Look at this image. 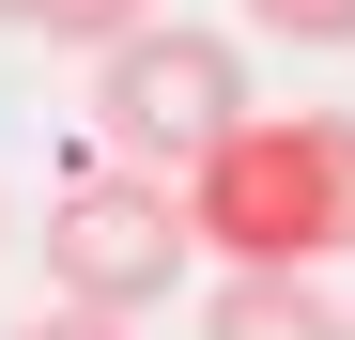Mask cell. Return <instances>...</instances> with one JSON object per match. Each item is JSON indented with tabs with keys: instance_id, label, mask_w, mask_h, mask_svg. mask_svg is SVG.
Wrapping results in <instances>:
<instances>
[{
	"instance_id": "6",
	"label": "cell",
	"mask_w": 355,
	"mask_h": 340,
	"mask_svg": "<svg viewBox=\"0 0 355 340\" xmlns=\"http://www.w3.org/2000/svg\"><path fill=\"white\" fill-rule=\"evenodd\" d=\"M278 46H355V0H248Z\"/></svg>"
},
{
	"instance_id": "8",
	"label": "cell",
	"mask_w": 355,
	"mask_h": 340,
	"mask_svg": "<svg viewBox=\"0 0 355 340\" xmlns=\"http://www.w3.org/2000/svg\"><path fill=\"white\" fill-rule=\"evenodd\" d=\"M0 16H16V0H0Z\"/></svg>"
},
{
	"instance_id": "2",
	"label": "cell",
	"mask_w": 355,
	"mask_h": 340,
	"mask_svg": "<svg viewBox=\"0 0 355 340\" xmlns=\"http://www.w3.org/2000/svg\"><path fill=\"white\" fill-rule=\"evenodd\" d=\"M248 124V46L232 31H186V16H155V31H124L93 62V139H108V170H155V186H186V170Z\"/></svg>"
},
{
	"instance_id": "3",
	"label": "cell",
	"mask_w": 355,
	"mask_h": 340,
	"mask_svg": "<svg viewBox=\"0 0 355 340\" xmlns=\"http://www.w3.org/2000/svg\"><path fill=\"white\" fill-rule=\"evenodd\" d=\"M46 278H62V309H93V325H139L155 294H186V263H201V232H186V186H155V170H78L62 201H46Z\"/></svg>"
},
{
	"instance_id": "1",
	"label": "cell",
	"mask_w": 355,
	"mask_h": 340,
	"mask_svg": "<svg viewBox=\"0 0 355 340\" xmlns=\"http://www.w3.org/2000/svg\"><path fill=\"white\" fill-rule=\"evenodd\" d=\"M186 232L232 278H324L355 248V108H248L186 170Z\"/></svg>"
},
{
	"instance_id": "7",
	"label": "cell",
	"mask_w": 355,
	"mask_h": 340,
	"mask_svg": "<svg viewBox=\"0 0 355 340\" xmlns=\"http://www.w3.org/2000/svg\"><path fill=\"white\" fill-rule=\"evenodd\" d=\"M16 340H139V325H93V309H31Z\"/></svg>"
},
{
	"instance_id": "4",
	"label": "cell",
	"mask_w": 355,
	"mask_h": 340,
	"mask_svg": "<svg viewBox=\"0 0 355 340\" xmlns=\"http://www.w3.org/2000/svg\"><path fill=\"white\" fill-rule=\"evenodd\" d=\"M201 340H355V309H324V278H216Z\"/></svg>"
},
{
	"instance_id": "5",
	"label": "cell",
	"mask_w": 355,
	"mask_h": 340,
	"mask_svg": "<svg viewBox=\"0 0 355 340\" xmlns=\"http://www.w3.org/2000/svg\"><path fill=\"white\" fill-rule=\"evenodd\" d=\"M16 31H46V46H78V62H108L124 31H155V0H16Z\"/></svg>"
}]
</instances>
